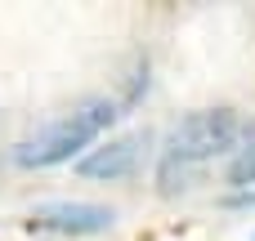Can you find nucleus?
I'll list each match as a JSON object with an SVG mask.
<instances>
[{
	"label": "nucleus",
	"instance_id": "f257e3e1",
	"mask_svg": "<svg viewBox=\"0 0 255 241\" xmlns=\"http://www.w3.org/2000/svg\"><path fill=\"white\" fill-rule=\"evenodd\" d=\"M238 130H242V121L229 107L188 112L166 134V148H161V161H157V192L161 197L188 192L215 157H229V148L238 143Z\"/></svg>",
	"mask_w": 255,
	"mask_h": 241
},
{
	"label": "nucleus",
	"instance_id": "f03ea898",
	"mask_svg": "<svg viewBox=\"0 0 255 241\" xmlns=\"http://www.w3.org/2000/svg\"><path fill=\"white\" fill-rule=\"evenodd\" d=\"M117 121V103L112 98H81L72 103L63 116H54L49 125H40L36 134H27L13 148V161L22 170H49L63 165L72 157H81L90 143H99V134H108V125Z\"/></svg>",
	"mask_w": 255,
	"mask_h": 241
},
{
	"label": "nucleus",
	"instance_id": "7ed1b4c3",
	"mask_svg": "<svg viewBox=\"0 0 255 241\" xmlns=\"http://www.w3.org/2000/svg\"><path fill=\"white\" fill-rule=\"evenodd\" d=\"M148 148H152V134H148V130H130V134H121V139H108L103 148H90V152L76 161V170H81L85 179L117 183V179H130V174L143 165Z\"/></svg>",
	"mask_w": 255,
	"mask_h": 241
},
{
	"label": "nucleus",
	"instance_id": "20e7f679",
	"mask_svg": "<svg viewBox=\"0 0 255 241\" xmlns=\"http://www.w3.org/2000/svg\"><path fill=\"white\" fill-rule=\"evenodd\" d=\"M112 210L108 206H94V201H49V206H36L27 228L36 233H58V237H90V233H103L112 228Z\"/></svg>",
	"mask_w": 255,
	"mask_h": 241
},
{
	"label": "nucleus",
	"instance_id": "39448f33",
	"mask_svg": "<svg viewBox=\"0 0 255 241\" xmlns=\"http://www.w3.org/2000/svg\"><path fill=\"white\" fill-rule=\"evenodd\" d=\"M224 183L229 188H251L255 183V121L238 130V143L224 157Z\"/></svg>",
	"mask_w": 255,
	"mask_h": 241
}]
</instances>
